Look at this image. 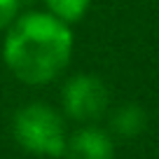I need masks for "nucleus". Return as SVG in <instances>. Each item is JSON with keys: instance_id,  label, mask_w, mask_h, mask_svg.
I'll return each mask as SVG.
<instances>
[{"instance_id": "20e7f679", "label": "nucleus", "mask_w": 159, "mask_h": 159, "mask_svg": "<svg viewBox=\"0 0 159 159\" xmlns=\"http://www.w3.org/2000/svg\"><path fill=\"white\" fill-rule=\"evenodd\" d=\"M63 159H115L112 134L94 124H84L68 136Z\"/></svg>"}, {"instance_id": "7ed1b4c3", "label": "nucleus", "mask_w": 159, "mask_h": 159, "mask_svg": "<svg viewBox=\"0 0 159 159\" xmlns=\"http://www.w3.org/2000/svg\"><path fill=\"white\" fill-rule=\"evenodd\" d=\"M61 108L66 117L80 124H91L103 117L110 108L108 84L96 75H73L61 89Z\"/></svg>"}, {"instance_id": "f03ea898", "label": "nucleus", "mask_w": 159, "mask_h": 159, "mask_svg": "<svg viewBox=\"0 0 159 159\" xmlns=\"http://www.w3.org/2000/svg\"><path fill=\"white\" fill-rule=\"evenodd\" d=\"M12 136L21 150L49 159L63 157L66 140H68L63 115L40 101L26 103L14 112Z\"/></svg>"}, {"instance_id": "39448f33", "label": "nucleus", "mask_w": 159, "mask_h": 159, "mask_svg": "<svg viewBox=\"0 0 159 159\" xmlns=\"http://www.w3.org/2000/svg\"><path fill=\"white\" fill-rule=\"evenodd\" d=\"M148 126V112L138 103H124L110 115V134L119 138H138Z\"/></svg>"}, {"instance_id": "0eeeda50", "label": "nucleus", "mask_w": 159, "mask_h": 159, "mask_svg": "<svg viewBox=\"0 0 159 159\" xmlns=\"http://www.w3.org/2000/svg\"><path fill=\"white\" fill-rule=\"evenodd\" d=\"M21 0H0V30L10 28V24L19 16Z\"/></svg>"}, {"instance_id": "423d86ee", "label": "nucleus", "mask_w": 159, "mask_h": 159, "mask_svg": "<svg viewBox=\"0 0 159 159\" xmlns=\"http://www.w3.org/2000/svg\"><path fill=\"white\" fill-rule=\"evenodd\" d=\"M45 5L49 14H54L56 19L70 26L75 21L84 19V14L91 7V0H45Z\"/></svg>"}, {"instance_id": "f257e3e1", "label": "nucleus", "mask_w": 159, "mask_h": 159, "mask_svg": "<svg viewBox=\"0 0 159 159\" xmlns=\"http://www.w3.org/2000/svg\"><path fill=\"white\" fill-rule=\"evenodd\" d=\"M75 35L49 12H26L10 24L2 40V61L19 82L49 84L70 66Z\"/></svg>"}]
</instances>
